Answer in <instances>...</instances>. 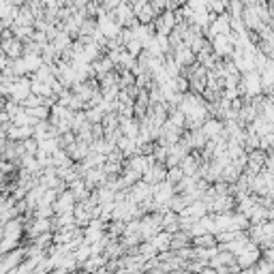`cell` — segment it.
<instances>
[{
	"label": "cell",
	"instance_id": "7",
	"mask_svg": "<svg viewBox=\"0 0 274 274\" xmlns=\"http://www.w3.org/2000/svg\"><path fill=\"white\" fill-rule=\"evenodd\" d=\"M142 178L148 182V185H157V182L167 178V165H165V163H161V161H154L152 165L144 171Z\"/></svg>",
	"mask_w": 274,
	"mask_h": 274
},
{
	"label": "cell",
	"instance_id": "11",
	"mask_svg": "<svg viewBox=\"0 0 274 274\" xmlns=\"http://www.w3.org/2000/svg\"><path fill=\"white\" fill-rule=\"evenodd\" d=\"M180 167L185 171V176H199L202 163H199V157H195V154H187V157L180 161Z\"/></svg>",
	"mask_w": 274,
	"mask_h": 274
},
{
	"label": "cell",
	"instance_id": "13",
	"mask_svg": "<svg viewBox=\"0 0 274 274\" xmlns=\"http://www.w3.org/2000/svg\"><path fill=\"white\" fill-rule=\"evenodd\" d=\"M135 15H137V20H140L142 24H152L154 20H157L159 11H157V9H154V7L150 5V0H148V3H146V5H142V9H140V11H137Z\"/></svg>",
	"mask_w": 274,
	"mask_h": 274
},
{
	"label": "cell",
	"instance_id": "17",
	"mask_svg": "<svg viewBox=\"0 0 274 274\" xmlns=\"http://www.w3.org/2000/svg\"><path fill=\"white\" fill-rule=\"evenodd\" d=\"M22 105L24 107H36V105H43V97H39V95H34V93H30L28 97L22 101Z\"/></svg>",
	"mask_w": 274,
	"mask_h": 274
},
{
	"label": "cell",
	"instance_id": "16",
	"mask_svg": "<svg viewBox=\"0 0 274 274\" xmlns=\"http://www.w3.org/2000/svg\"><path fill=\"white\" fill-rule=\"evenodd\" d=\"M22 242H17V240H11V238H3L0 240V253H9V251H13V249H17Z\"/></svg>",
	"mask_w": 274,
	"mask_h": 274
},
{
	"label": "cell",
	"instance_id": "14",
	"mask_svg": "<svg viewBox=\"0 0 274 274\" xmlns=\"http://www.w3.org/2000/svg\"><path fill=\"white\" fill-rule=\"evenodd\" d=\"M24 60H26V67H28L30 73H34L36 69H41L45 62H43V56L39 52H24Z\"/></svg>",
	"mask_w": 274,
	"mask_h": 274
},
{
	"label": "cell",
	"instance_id": "10",
	"mask_svg": "<svg viewBox=\"0 0 274 274\" xmlns=\"http://www.w3.org/2000/svg\"><path fill=\"white\" fill-rule=\"evenodd\" d=\"M0 48H3V52H5L11 60L24 56V41H20L17 36H11V39H3V41H0Z\"/></svg>",
	"mask_w": 274,
	"mask_h": 274
},
{
	"label": "cell",
	"instance_id": "6",
	"mask_svg": "<svg viewBox=\"0 0 274 274\" xmlns=\"http://www.w3.org/2000/svg\"><path fill=\"white\" fill-rule=\"evenodd\" d=\"M257 259H259V249L253 242H249L238 255H236V263H238L240 268H251L253 263H257Z\"/></svg>",
	"mask_w": 274,
	"mask_h": 274
},
{
	"label": "cell",
	"instance_id": "8",
	"mask_svg": "<svg viewBox=\"0 0 274 274\" xmlns=\"http://www.w3.org/2000/svg\"><path fill=\"white\" fill-rule=\"evenodd\" d=\"M202 131L206 133L208 140H221V137H227L225 124L218 120V118H206V122L202 124Z\"/></svg>",
	"mask_w": 274,
	"mask_h": 274
},
{
	"label": "cell",
	"instance_id": "1",
	"mask_svg": "<svg viewBox=\"0 0 274 274\" xmlns=\"http://www.w3.org/2000/svg\"><path fill=\"white\" fill-rule=\"evenodd\" d=\"M26 259V244H20L17 249L5 253L0 257V272H13Z\"/></svg>",
	"mask_w": 274,
	"mask_h": 274
},
{
	"label": "cell",
	"instance_id": "5",
	"mask_svg": "<svg viewBox=\"0 0 274 274\" xmlns=\"http://www.w3.org/2000/svg\"><path fill=\"white\" fill-rule=\"evenodd\" d=\"M112 13H114L116 20L124 26V28H129V26L137 20V15H135V11H133V5L129 3V0H122V3L118 5Z\"/></svg>",
	"mask_w": 274,
	"mask_h": 274
},
{
	"label": "cell",
	"instance_id": "2",
	"mask_svg": "<svg viewBox=\"0 0 274 274\" xmlns=\"http://www.w3.org/2000/svg\"><path fill=\"white\" fill-rule=\"evenodd\" d=\"M261 86H263V81H261V75H257V71H246L242 81H240V90H242L246 97L259 95Z\"/></svg>",
	"mask_w": 274,
	"mask_h": 274
},
{
	"label": "cell",
	"instance_id": "9",
	"mask_svg": "<svg viewBox=\"0 0 274 274\" xmlns=\"http://www.w3.org/2000/svg\"><path fill=\"white\" fill-rule=\"evenodd\" d=\"M173 58H176V62H178L182 69H185V67H193L195 65V62H197V54L185 43V45H180L178 50H173Z\"/></svg>",
	"mask_w": 274,
	"mask_h": 274
},
{
	"label": "cell",
	"instance_id": "3",
	"mask_svg": "<svg viewBox=\"0 0 274 274\" xmlns=\"http://www.w3.org/2000/svg\"><path fill=\"white\" fill-rule=\"evenodd\" d=\"M30 93H32V79H30V75L13 79V84H11V99H15V101L22 103Z\"/></svg>",
	"mask_w": 274,
	"mask_h": 274
},
{
	"label": "cell",
	"instance_id": "12",
	"mask_svg": "<svg viewBox=\"0 0 274 274\" xmlns=\"http://www.w3.org/2000/svg\"><path fill=\"white\" fill-rule=\"evenodd\" d=\"M163 230L173 234L180 230V212H173V210L169 208L167 212H163Z\"/></svg>",
	"mask_w": 274,
	"mask_h": 274
},
{
	"label": "cell",
	"instance_id": "18",
	"mask_svg": "<svg viewBox=\"0 0 274 274\" xmlns=\"http://www.w3.org/2000/svg\"><path fill=\"white\" fill-rule=\"evenodd\" d=\"M3 165H5V159H3V154H0V171H3Z\"/></svg>",
	"mask_w": 274,
	"mask_h": 274
},
{
	"label": "cell",
	"instance_id": "15",
	"mask_svg": "<svg viewBox=\"0 0 274 274\" xmlns=\"http://www.w3.org/2000/svg\"><path fill=\"white\" fill-rule=\"evenodd\" d=\"M182 178H185V171H182V167H180V165L167 167V178H165V180L173 182V185H178V182H180Z\"/></svg>",
	"mask_w": 274,
	"mask_h": 274
},
{
	"label": "cell",
	"instance_id": "19",
	"mask_svg": "<svg viewBox=\"0 0 274 274\" xmlns=\"http://www.w3.org/2000/svg\"><path fill=\"white\" fill-rule=\"evenodd\" d=\"M5 238V232H3V227H0V240H3Z\"/></svg>",
	"mask_w": 274,
	"mask_h": 274
},
{
	"label": "cell",
	"instance_id": "4",
	"mask_svg": "<svg viewBox=\"0 0 274 274\" xmlns=\"http://www.w3.org/2000/svg\"><path fill=\"white\" fill-rule=\"evenodd\" d=\"M75 204H77V199H75V195H73V191L65 189L62 193H58L56 202H54V212H56V214L73 212V210H75Z\"/></svg>",
	"mask_w": 274,
	"mask_h": 274
}]
</instances>
